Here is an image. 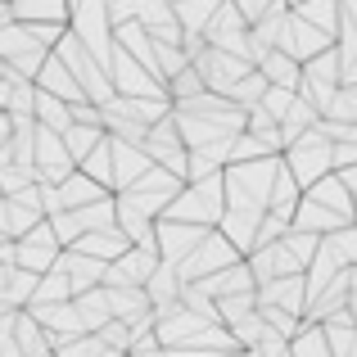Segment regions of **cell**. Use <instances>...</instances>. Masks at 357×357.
<instances>
[{
    "label": "cell",
    "mask_w": 357,
    "mask_h": 357,
    "mask_svg": "<svg viewBox=\"0 0 357 357\" xmlns=\"http://www.w3.org/2000/svg\"><path fill=\"white\" fill-rule=\"evenodd\" d=\"M276 158H258V163H227L222 167V199L231 213H267V190L276 176Z\"/></svg>",
    "instance_id": "6da1fadb"
},
{
    "label": "cell",
    "mask_w": 357,
    "mask_h": 357,
    "mask_svg": "<svg viewBox=\"0 0 357 357\" xmlns=\"http://www.w3.org/2000/svg\"><path fill=\"white\" fill-rule=\"evenodd\" d=\"M222 213H227V199H222V172H218V176H204V181H185L181 190H176V199L163 208V218L213 231Z\"/></svg>",
    "instance_id": "7a4b0ae2"
},
{
    "label": "cell",
    "mask_w": 357,
    "mask_h": 357,
    "mask_svg": "<svg viewBox=\"0 0 357 357\" xmlns=\"http://www.w3.org/2000/svg\"><path fill=\"white\" fill-rule=\"evenodd\" d=\"M280 163H285V172L294 176L298 190H307V185H317L321 176L335 172V145L312 127V131H303L294 145L280 149Z\"/></svg>",
    "instance_id": "3957f363"
},
{
    "label": "cell",
    "mask_w": 357,
    "mask_h": 357,
    "mask_svg": "<svg viewBox=\"0 0 357 357\" xmlns=\"http://www.w3.org/2000/svg\"><path fill=\"white\" fill-rule=\"evenodd\" d=\"M231 262H240V253L231 249L227 240L218 236V231H208L199 244H195L190 253H185V262H176V280L181 285H199L204 276H213V271H222V267H231Z\"/></svg>",
    "instance_id": "277c9868"
},
{
    "label": "cell",
    "mask_w": 357,
    "mask_h": 357,
    "mask_svg": "<svg viewBox=\"0 0 357 357\" xmlns=\"http://www.w3.org/2000/svg\"><path fill=\"white\" fill-rule=\"evenodd\" d=\"M190 68L199 73L204 91H213V96H231V86H236V82L253 68V63L236 59V54H222V50H213V45H204V50L190 59Z\"/></svg>",
    "instance_id": "5b68a950"
},
{
    "label": "cell",
    "mask_w": 357,
    "mask_h": 357,
    "mask_svg": "<svg viewBox=\"0 0 357 357\" xmlns=\"http://www.w3.org/2000/svg\"><path fill=\"white\" fill-rule=\"evenodd\" d=\"M204 45H213V50H222V54H236V59L249 63V27H244V18L236 14L231 0H222L218 14L208 18V27H204Z\"/></svg>",
    "instance_id": "8992f818"
},
{
    "label": "cell",
    "mask_w": 357,
    "mask_h": 357,
    "mask_svg": "<svg viewBox=\"0 0 357 357\" xmlns=\"http://www.w3.org/2000/svg\"><path fill=\"white\" fill-rule=\"evenodd\" d=\"M140 149H145V158L154 167H163V172H172V176L185 181V145H181V136H176V127H172V109H167L163 122H154V127L145 131Z\"/></svg>",
    "instance_id": "52a82bcc"
},
{
    "label": "cell",
    "mask_w": 357,
    "mask_h": 357,
    "mask_svg": "<svg viewBox=\"0 0 357 357\" xmlns=\"http://www.w3.org/2000/svg\"><path fill=\"white\" fill-rule=\"evenodd\" d=\"M59 258V244H54L50 222H36L23 240H14V267L18 271H32V276H45Z\"/></svg>",
    "instance_id": "ba28073f"
},
{
    "label": "cell",
    "mask_w": 357,
    "mask_h": 357,
    "mask_svg": "<svg viewBox=\"0 0 357 357\" xmlns=\"http://www.w3.org/2000/svg\"><path fill=\"white\" fill-rule=\"evenodd\" d=\"M204 236H208L204 227H185V222L158 218V222H154V253H158V262H167V267L185 262V253H190Z\"/></svg>",
    "instance_id": "9c48e42d"
},
{
    "label": "cell",
    "mask_w": 357,
    "mask_h": 357,
    "mask_svg": "<svg viewBox=\"0 0 357 357\" xmlns=\"http://www.w3.org/2000/svg\"><path fill=\"white\" fill-rule=\"evenodd\" d=\"M253 307H276V312H289L303 321V307H307V289H303V276H276L267 285L253 289Z\"/></svg>",
    "instance_id": "30bf717a"
},
{
    "label": "cell",
    "mask_w": 357,
    "mask_h": 357,
    "mask_svg": "<svg viewBox=\"0 0 357 357\" xmlns=\"http://www.w3.org/2000/svg\"><path fill=\"white\" fill-rule=\"evenodd\" d=\"M331 45H335L331 36H321L317 27H307L303 18H294V14H289V18H285V32H280V41H276V50H280V54H289L294 63H307L312 54L331 50Z\"/></svg>",
    "instance_id": "8fae6325"
},
{
    "label": "cell",
    "mask_w": 357,
    "mask_h": 357,
    "mask_svg": "<svg viewBox=\"0 0 357 357\" xmlns=\"http://www.w3.org/2000/svg\"><path fill=\"white\" fill-rule=\"evenodd\" d=\"M149 158L140 145H122V140H109V172H114V181H109V195H122L131 181H140V176L149 172Z\"/></svg>",
    "instance_id": "7c38bea8"
},
{
    "label": "cell",
    "mask_w": 357,
    "mask_h": 357,
    "mask_svg": "<svg viewBox=\"0 0 357 357\" xmlns=\"http://www.w3.org/2000/svg\"><path fill=\"white\" fill-rule=\"evenodd\" d=\"M199 289L213 298V303H222V298L253 294V276H249V267H244V258H240V262H231V267H222V271H213V276H204Z\"/></svg>",
    "instance_id": "4fadbf2b"
},
{
    "label": "cell",
    "mask_w": 357,
    "mask_h": 357,
    "mask_svg": "<svg viewBox=\"0 0 357 357\" xmlns=\"http://www.w3.org/2000/svg\"><path fill=\"white\" fill-rule=\"evenodd\" d=\"M32 86L41 91V96H54V100H63V105H77V100H86L77 91V82L68 77V68H63L54 54H45V63H41V73L32 77Z\"/></svg>",
    "instance_id": "5bb4252c"
},
{
    "label": "cell",
    "mask_w": 357,
    "mask_h": 357,
    "mask_svg": "<svg viewBox=\"0 0 357 357\" xmlns=\"http://www.w3.org/2000/svg\"><path fill=\"white\" fill-rule=\"evenodd\" d=\"M54 267L68 276L73 294H82V289H96L100 280H105V262L86 258V253H73V249H59V258H54Z\"/></svg>",
    "instance_id": "9a60e30c"
},
{
    "label": "cell",
    "mask_w": 357,
    "mask_h": 357,
    "mask_svg": "<svg viewBox=\"0 0 357 357\" xmlns=\"http://www.w3.org/2000/svg\"><path fill=\"white\" fill-rule=\"evenodd\" d=\"M303 199H312L317 208H326V213H340V218L357 222L353 199H349V185L340 181V172H331V176H321L317 185H307V190H303Z\"/></svg>",
    "instance_id": "2e32d148"
},
{
    "label": "cell",
    "mask_w": 357,
    "mask_h": 357,
    "mask_svg": "<svg viewBox=\"0 0 357 357\" xmlns=\"http://www.w3.org/2000/svg\"><path fill=\"white\" fill-rule=\"evenodd\" d=\"M344 227H353V222L340 218V213L317 208L312 199H298L294 218H289V231H307V236H335V231H344Z\"/></svg>",
    "instance_id": "e0dca14e"
},
{
    "label": "cell",
    "mask_w": 357,
    "mask_h": 357,
    "mask_svg": "<svg viewBox=\"0 0 357 357\" xmlns=\"http://www.w3.org/2000/svg\"><path fill=\"white\" fill-rule=\"evenodd\" d=\"M298 199H303V190L294 185V176H289L285 163L276 158V176H271V190H267V218L289 222V218H294V208H298Z\"/></svg>",
    "instance_id": "ac0fdd59"
},
{
    "label": "cell",
    "mask_w": 357,
    "mask_h": 357,
    "mask_svg": "<svg viewBox=\"0 0 357 357\" xmlns=\"http://www.w3.org/2000/svg\"><path fill=\"white\" fill-rule=\"evenodd\" d=\"M73 253H86V258H96V262H118L122 253H127V240H122V231L118 227H109V231H91V236H82L77 244H68Z\"/></svg>",
    "instance_id": "d6986e66"
},
{
    "label": "cell",
    "mask_w": 357,
    "mask_h": 357,
    "mask_svg": "<svg viewBox=\"0 0 357 357\" xmlns=\"http://www.w3.org/2000/svg\"><path fill=\"white\" fill-rule=\"evenodd\" d=\"M222 0H172V18L181 27V36H204L208 18L218 14Z\"/></svg>",
    "instance_id": "ffe728a7"
},
{
    "label": "cell",
    "mask_w": 357,
    "mask_h": 357,
    "mask_svg": "<svg viewBox=\"0 0 357 357\" xmlns=\"http://www.w3.org/2000/svg\"><path fill=\"white\" fill-rule=\"evenodd\" d=\"M73 312H77V321H82V331L86 335H96L100 326H109L114 317H109V303H105V289H82V294H73Z\"/></svg>",
    "instance_id": "44dd1931"
},
{
    "label": "cell",
    "mask_w": 357,
    "mask_h": 357,
    "mask_svg": "<svg viewBox=\"0 0 357 357\" xmlns=\"http://www.w3.org/2000/svg\"><path fill=\"white\" fill-rule=\"evenodd\" d=\"M253 68H258L262 82H267V86H276V91H294L298 86V63L289 59V54H280V50H267L258 63H253Z\"/></svg>",
    "instance_id": "7402d4cb"
},
{
    "label": "cell",
    "mask_w": 357,
    "mask_h": 357,
    "mask_svg": "<svg viewBox=\"0 0 357 357\" xmlns=\"http://www.w3.org/2000/svg\"><path fill=\"white\" fill-rule=\"evenodd\" d=\"M289 14L303 18L307 27H317V32L331 36V41H335V32H340V5H335V0H303V5H294Z\"/></svg>",
    "instance_id": "603a6c76"
},
{
    "label": "cell",
    "mask_w": 357,
    "mask_h": 357,
    "mask_svg": "<svg viewBox=\"0 0 357 357\" xmlns=\"http://www.w3.org/2000/svg\"><path fill=\"white\" fill-rule=\"evenodd\" d=\"M321 335H326V344H331V357H357V326L349 321V312L326 317Z\"/></svg>",
    "instance_id": "cb8c5ba5"
},
{
    "label": "cell",
    "mask_w": 357,
    "mask_h": 357,
    "mask_svg": "<svg viewBox=\"0 0 357 357\" xmlns=\"http://www.w3.org/2000/svg\"><path fill=\"white\" fill-rule=\"evenodd\" d=\"M54 195H59V208L68 213V208H86V204H96L105 190H100L96 181H86L82 172H68L59 185H54Z\"/></svg>",
    "instance_id": "d4e9b609"
},
{
    "label": "cell",
    "mask_w": 357,
    "mask_h": 357,
    "mask_svg": "<svg viewBox=\"0 0 357 357\" xmlns=\"http://www.w3.org/2000/svg\"><path fill=\"white\" fill-rule=\"evenodd\" d=\"M100 289H105V285H100ZM105 303H109V317H114V321H131V317L149 312V298H145V289H136V285L105 289Z\"/></svg>",
    "instance_id": "484cf974"
},
{
    "label": "cell",
    "mask_w": 357,
    "mask_h": 357,
    "mask_svg": "<svg viewBox=\"0 0 357 357\" xmlns=\"http://www.w3.org/2000/svg\"><path fill=\"white\" fill-rule=\"evenodd\" d=\"M14 349H18V357H45L50 353L45 349V331L32 321V312H23V307L14 312Z\"/></svg>",
    "instance_id": "4316f807"
},
{
    "label": "cell",
    "mask_w": 357,
    "mask_h": 357,
    "mask_svg": "<svg viewBox=\"0 0 357 357\" xmlns=\"http://www.w3.org/2000/svg\"><path fill=\"white\" fill-rule=\"evenodd\" d=\"M68 298H73L68 276H63L59 267H50L41 280H36V289H32V298H27V307H41V303H68Z\"/></svg>",
    "instance_id": "83f0119b"
},
{
    "label": "cell",
    "mask_w": 357,
    "mask_h": 357,
    "mask_svg": "<svg viewBox=\"0 0 357 357\" xmlns=\"http://www.w3.org/2000/svg\"><path fill=\"white\" fill-rule=\"evenodd\" d=\"M312 122H317V109H307L303 100H294V105H289V114L280 118V127H276V131H280V149L294 145L303 131H312Z\"/></svg>",
    "instance_id": "f1b7e54d"
},
{
    "label": "cell",
    "mask_w": 357,
    "mask_h": 357,
    "mask_svg": "<svg viewBox=\"0 0 357 357\" xmlns=\"http://www.w3.org/2000/svg\"><path fill=\"white\" fill-rule=\"evenodd\" d=\"M77 172H82V176H86V181H96V185H100V190H105V195H109V181H114V172H109V136H105V140H100V145H96V149H91V154H86V158H82V163H77Z\"/></svg>",
    "instance_id": "f546056e"
},
{
    "label": "cell",
    "mask_w": 357,
    "mask_h": 357,
    "mask_svg": "<svg viewBox=\"0 0 357 357\" xmlns=\"http://www.w3.org/2000/svg\"><path fill=\"white\" fill-rule=\"evenodd\" d=\"M63 149H68V158H73V167H77L82 163V158H86L91 154V149H96L100 145V140H105V131H100V127H68V131H63Z\"/></svg>",
    "instance_id": "4dcf8cb0"
},
{
    "label": "cell",
    "mask_w": 357,
    "mask_h": 357,
    "mask_svg": "<svg viewBox=\"0 0 357 357\" xmlns=\"http://www.w3.org/2000/svg\"><path fill=\"white\" fill-rule=\"evenodd\" d=\"M289 357H331V344H326L321 326L303 321V331H298L294 340H289Z\"/></svg>",
    "instance_id": "1f68e13d"
},
{
    "label": "cell",
    "mask_w": 357,
    "mask_h": 357,
    "mask_svg": "<svg viewBox=\"0 0 357 357\" xmlns=\"http://www.w3.org/2000/svg\"><path fill=\"white\" fill-rule=\"evenodd\" d=\"M326 122H344V127H357V91L353 86H340L331 96V105L321 109Z\"/></svg>",
    "instance_id": "d6a6232c"
},
{
    "label": "cell",
    "mask_w": 357,
    "mask_h": 357,
    "mask_svg": "<svg viewBox=\"0 0 357 357\" xmlns=\"http://www.w3.org/2000/svg\"><path fill=\"white\" fill-rule=\"evenodd\" d=\"M276 149H267L258 136H249V131H240L236 140H231V149H227V163H258V158H271Z\"/></svg>",
    "instance_id": "836d02e7"
},
{
    "label": "cell",
    "mask_w": 357,
    "mask_h": 357,
    "mask_svg": "<svg viewBox=\"0 0 357 357\" xmlns=\"http://www.w3.org/2000/svg\"><path fill=\"white\" fill-rule=\"evenodd\" d=\"M32 105H36V86H32V82H14V86H9L5 118H9V122H18V118H32Z\"/></svg>",
    "instance_id": "e575fe53"
},
{
    "label": "cell",
    "mask_w": 357,
    "mask_h": 357,
    "mask_svg": "<svg viewBox=\"0 0 357 357\" xmlns=\"http://www.w3.org/2000/svg\"><path fill=\"white\" fill-rule=\"evenodd\" d=\"M96 340H100V349H109V353H127V349H131V340H127V326H122V321H109V326H100V331H96Z\"/></svg>",
    "instance_id": "d590c367"
},
{
    "label": "cell",
    "mask_w": 357,
    "mask_h": 357,
    "mask_svg": "<svg viewBox=\"0 0 357 357\" xmlns=\"http://www.w3.org/2000/svg\"><path fill=\"white\" fill-rule=\"evenodd\" d=\"M68 122H73V127H100V105H91V100L68 105ZM100 131H105V127H100Z\"/></svg>",
    "instance_id": "8d00e7d4"
},
{
    "label": "cell",
    "mask_w": 357,
    "mask_h": 357,
    "mask_svg": "<svg viewBox=\"0 0 357 357\" xmlns=\"http://www.w3.org/2000/svg\"><path fill=\"white\" fill-rule=\"evenodd\" d=\"M105 349H100V340L96 335H82V340H73V344H63L54 357H100Z\"/></svg>",
    "instance_id": "74e56055"
},
{
    "label": "cell",
    "mask_w": 357,
    "mask_h": 357,
    "mask_svg": "<svg viewBox=\"0 0 357 357\" xmlns=\"http://www.w3.org/2000/svg\"><path fill=\"white\" fill-rule=\"evenodd\" d=\"M340 5V32L335 36H357V0H335Z\"/></svg>",
    "instance_id": "f35d334b"
},
{
    "label": "cell",
    "mask_w": 357,
    "mask_h": 357,
    "mask_svg": "<svg viewBox=\"0 0 357 357\" xmlns=\"http://www.w3.org/2000/svg\"><path fill=\"white\" fill-rule=\"evenodd\" d=\"M340 181L349 185V199H353V213H357V167H344V172H340Z\"/></svg>",
    "instance_id": "ab89813d"
},
{
    "label": "cell",
    "mask_w": 357,
    "mask_h": 357,
    "mask_svg": "<svg viewBox=\"0 0 357 357\" xmlns=\"http://www.w3.org/2000/svg\"><path fill=\"white\" fill-rule=\"evenodd\" d=\"M0 267H14V240H0Z\"/></svg>",
    "instance_id": "60d3db41"
},
{
    "label": "cell",
    "mask_w": 357,
    "mask_h": 357,
    "mask_svg": "<svg viewBox=\"0 0 357 357\" xmlns=\"http://www.w3.org/2000/svg\"><path fill=\"white\" fill-rule=\"evenodd\" d=\"M5 149H9V118L0 114V158H5Z\"/></svg>",
    "instance_id": "b9f144b4"
},
{
    "label": "cell",
    "mask_w": 357,
    "mask_h": 357,
    "mask_svg": "<svg viewBox=\"0 0 357 357\" xmlns=\"http://www.w3.org/2000/svg\"><path fill=\"white\" fill-rule=\"evenodd\" d=\"M9 23H14V9H9L5 0H0V27H9Z\"/></svg>",
    "instance_id": "7bdbcfd3"
},
{
    "label": "cell",
    "mask_w": 357,
    "mask_h": 357,
    "mask_svg": "<svg viewBox=\"0 0 357 357\" xmlns=\"http://www.w3.org/2000/svg\"><path fill=\"white\" fill-rule=\"evenodd\" d=\"M344 312H349V321L357 326V294H349V303H344Z\"/></svg>",
    "instance_id": "ee69618b"
},
{
    "label": "cell",
    "mask_w": 357,
    "mask_h": 357,
    "mask_svg": "<svg viewBox=\"0 0 357 357\" xmlns=\"http://www.w3.org/2000/svg\"><path fill=\"white\" fill-rule=\"evenodd\" d=\"M349 294H357V267H349Z\"/></svg>",
    "instance_id": "f6af8a7d"
},
{
    "label": "cell",
    "mask_w": 357,
    "mask_h": 357,
    "mask_svg": "<svg viewBox=\"0 0 357 357\" xmlns=\"http://www.w3.org/2000/svg\"><path fill=\"white\" fill-rule=\"evenodd\" d=\"M100 357H127V353H109V349H105V353H100Z\"/></svg>",
    "instance_id": "bcb514c9"
},
{
    "label": "cell",
    "mask_w": 357,
    "mask_h": 357,
    "mask_svg": "<svg viewBox=\"0 0 357 357\" xmlns=\"http://www.w3.org/2000/svg\"><path fill=\"white\" fill-rule=\"evenodd\" d=\"M5 312H14V307H5V303H0V317H5Z\"/></svg>",
    "instance_id": "7dc6e473"
},
{
    "label": "cell",
    "mask_w": 357,
    "mask_h": 357,
    "mask_svg": "<svg viewBox=\"0 0 357 357\" xmlns=\"http://www.w3.org/2000/svg\"><path fill=\"white\" fill-rule=\"evenodd\" d=\"M285 5H289V9H294V5H303V0H285Z\"/></svg>",
    "instance_id": "c3c4849f"
},
{
    "label": "cell",
    "mask_w": 357,
    "mask_h": 357,
    "mask_svg": "<svg viewBox=\"0 0 357 357\" xmlns=\"http://www.w3.org/2000/svg\"><path fill=\"white\" fill-rule=\"evenodd\" d=\"M45 357H54V353H45Z\"/></svg>",
    "instance_id": "681fc988"
},
{
    "label": "cell",
    "mask_w": 357,
    "mask_h": 357,
    "mask_svg": "<svg viewBox=\"0 0 357 357\" xmlns=\"http://www.w3.org/2000/svg\"><path fill=\"white\" fill-rule=\"evenodd\" d=\"M68 5H73V0H68Z\"/></svg>",
    "instance_id": "f907efd6"
}]
</instances>
